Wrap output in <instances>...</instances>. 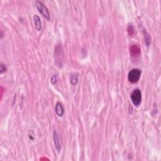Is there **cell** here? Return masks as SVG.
Returning a JSON list of instances; mask_svg holds the SVG:
<instances>
[{"mask_svg":"<svg viewBox=\"0 0 161 161\" xmlns=\"http://www.w3.org/2000/svg\"><path fill=\"white\" fill-rule=\"evenodd\" d=\"M141 76V71L138 69H133L129 72L128 74V80L132 83H135L137 82Z\"/></svg>","mask_w":161,"mask_h":161,"instance_id":"1","label":"cell"},{"mask_svg":"<svg viewBox=\"0 0 161 161\" xmlns=\"http://www.w3.org/2000/svg\"><path fill=\"white\" fill-rule=\"evenodd\" d=\"M133 104L136 106H138L142 102V93L138 89H135L130 95Z\"/></svg>","mask_w":161,"mask_h":161,"instance_id":"2","label":"cell"},{"mask_svg":"<svg viewBox=\"0 0 161 161\" xmlns=\"http://www.w3.org/2000/svg\"><path fill=\"white\" fill-rule=\"evenodd\" d=\"M35 5L37 7V10L38 11L42 14V16L45 17V19H47L48 20H50V13L48 11L47 8L42 3L41 1H35Z\"/></svg>","mask_w":161,"mask_h":161,"instance_id":"3","label":"cell"},{"mask_svg":"<svg viewBox=\"0 0 161 161\" xmlns=\"http://www.w3.org/2000/svg\"><path fill=\"white\" fill-rule=\"evenodd\" d=\"M53 139H54V145H55V147L56 148V150H57L58 152H60V150H61V145H60L59 136H58V134H57V132L56 130H54V132H53Z\"/></svg>","mask_w":161,"mask_h":161,"instance_id":"4","label":"cell"},{"mask_svg":"<svg viewBox=\"0 0 161 161\" xmlns=\"http://www.w3.org/2000/svg\"><path fill=\"white\" fill-rule=\"evenodd\" d=\"M130 55L132 57H137L140 55V48L136 45H133L132 47H130Z\"/></svg>","mask_w":161,"mask_h":161,"instance_id":"5","label":"cell"},{"mask_svg":"<svg viewBox=\"0 0 161 161\" xmlns=\"http://www.w3.org/2000/svg\"><path fill=\"white\" fill-rule=\"evenodd\" d=\"M55 111L57 115V116L59 117H63L64 114V109L61 103L59 102H57L55 106Z\"/></svg>","mask_w":161,"mask_h":161,"instance_id":"6","label":"cell"},{"mask_svg":"<svg viewBox=\"0 0 161 161\" xmlns=\"http://www.w3.org/2000/svg\"><path fill=\"white\" fill-rule=\"evenodd\" d=\"M33 20H34L36 30H37V31H40L42 29V23L40 17H39L38 15H35L34 16H33Z\"/></svg>","mask_w":161,"mask_h":161,"instance_id":"7","label":"cell"},{"mask_svg":"<svg viewBox=\"0 0 161 161\" xmlns=\"http://www.w3.org/2000/svg\"><path fill=\"white\" fill-rule=\"evenodd\" d=\"M144 38H145V44L147 47L150 46V42H151V38L150 35H148V33L147 32L146 30H144Z\"/></svg>","mask_w":161,"mask_h":161,"instance_id":"8","label":"cell"},{"mask_svg":"<svg viewBox=\"0 0 161 161\" xmlns=\"http://www.w3.org/2000/svg\"><path fill=\"white\" fill-rule=\"evenodd\" d=\"M70 82L72 85H76L78 83V76L77 74H72L70 78Z\"/></svg>","mask_w":161,"mask_h":161,"instance_id":"9","label":"cell"},{"mask_svg":"<svg viewBox=\"0 0 161 161\" xmlns=\"http://www.w3.org/2000/svg\"><path fill=\"white\" fill-rule=\"evenodd\" d=\"M57 76L56 75V74H54L51 77L50 82H51L52 84L54 85V84H56L57 83Z\"/></svg>","mask_w":161,"mask_h":161,"instance_id":"10","label":"cell"},{"mask_svg":"<svg viewBox=\"0 0 161 161\" xmlns=\"http://www.w3.org/2000/svg\"><path fill=\"white\" fill-rule=\"evenodd\" d=\"M128 32H129V35H130V36L133 35V32H134V29H133L132 25H130V26L128 27Z\"/></svg>","mask_w":161,"mask_h":161,"instance_id":"11","label":"cell"},{"mask_svg":"<svg viewBox=\"0 0 161 161\" xmlns=\"http://www.w3.org/2000/svg\"><path fill=\"white\" fill-rule=\"evenodd\" d=\"M7 69L5 67V66L4 64H1V65H0V71H1V74H3V72H6Z\"/></svg>","mask_w":161,"mask_h":161,"instance_id":"12","label":"cell"}]
</instances>
